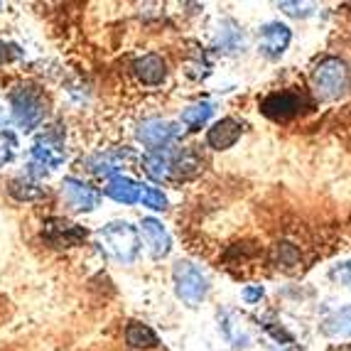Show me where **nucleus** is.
Here are the masks:
<instances>
[{"mask_svg":"<svg viewBox=\"0 0 351 351\" xmlns=\"http://www.w3.org/2000/svg\"><path fill=\"white\" fill-rule=\"evenodd\" d=\"M351 84V69L344 59L339 57H327L312 71V86L315 94L322 101H334L346 94V88Z\"/></svg>","mask_w":351,"mask_h":351,"instance_id":"nucleus-1","label":"nucleus"},{"mask_svg":"<svg viewBox=\"0 0 351 351\" xmlns=\"http://www.w3.org/2000/svg\"><path fill=\"white\" fill-rule=\"evenodd\" d=\"M10 113L23 130H35L47 116V101L40 88L20 86L10 94Z\"/></svg>","mask_w":351,"mask_h":351,"instance_id":"nucleus-2","label":"nucleus"},{"mask_svg":"<svg viewBox=\"0 0 351 351\" xmlns=\"http://www.w3.org/2000/svg\"><path fill=\"white\" fill-rule=\"evenodd\" d=\"M99 236L104 241L106 251L121 263H133L138 251H141V236L128 221H111L108 226L101 228Z\"/></svg>","mask_w":351,"mask_h":351,"instance_id":"nucleus-3","label":"nucleus"},{"mask_svg":"<svg viewBox=\"0 0 351 351\" xmlns=\"http://www.w3.org/2000/svg\"><path fill=\"white\" fill-rule=\"evenodd\" d=\"M172 278H175L177 298H180L184 304H189V307H197V304L206 298V293H209V282H206V278L202 276V270L194 263H189V261L175 263Z\"/></svg>","mask_w":351,"mask_h":351,"instance_id":"nucleus-4","label":"nucleus"},{"mask_svg":"<svg viewBox=\"0 0 351 351\" xmlns=\"http://www.w3.org/2000/svg\"><path fill=\"white\" fill-rule=\"evenodd\" d=\"M177 133H180V128L170 121H165V118H145L135 130L138 141L145 147H150L152 152H160L162 147L170 145L177 138Z\"/></svg>","mask_w":351,"mask_h":351,"instance_id":"nucleus-5","label":"nucleus"},{"mask_svg":"<svg viewBox=\"0 0 351 351\" xmlns=\"http://www.w3.org/2000/svg\"><path fill=\"white\" fill-rule=\"evenodd\" d=\"M42 236L57 248H71V246H79V243L86 241V228L79 226V223L66 221V219L52 217L45 221Z\"/></svg>","mask_w":351,"mask_h":351,"instance_id":"nucleus-6","label":"nucleus"},{"mask_svg":"<svg viewBox=\"0 0 351 351\" xmlns=\"http://www.w3.org/2000/svg\"><path fill=\"white\" fill-rule=\"evenodd\" d=\"M302 96L293 94V91H278V94H270L268 99L261 104V111L270 118V121H278V123H285L290 118H295L302 111Z\"/></svg>","mask_w":351,"mask_h":351,"instance_id":"nucleus-7","label":"nucleus"},{"mask_svg":"<svg viewBox=\"0 0 351 351\" xmlns=\"http://www.w3.org/2000/svg\"><path fill=\"white\" fill-rule=\"evenodd\" d=\"M62 197H64L66 204L76 211H91V209H96L101 202L99 189H94L91 184H86V182H82V180H76V177H66V180L62 182Z\"/></svg>","mask_w":351,"mask_h":351,"instance_id":"nucleus-8","label":"nucleus"},{"mask_svg":"<svg viewBox=\"0 0 351 351\" xmlns=\"http://www.w3.org/2000/svg\"><path fill=\"white\" fill-rule=\"evenodd\" d=\"M32 158L42 165V167H57V165L64 162L66 152H64V143L57 133H45L40 135L32 145Z\"/></svg>","mask_w":351,"mask_h":351,"instance_id":"nucleus-9","label":"nucleus"},{"mask_svg":"<svg viewBox=\"0 0 351 351\" xmlns=\"http://www.w3.org/2000/svg\"><path fill=\"white\" fill-rule=\"evenodd\" d=\"M290 27L280 23H270L261 29V54H265L268 59L282 57V52L290 45Z\"/></svg>","mask_w":351,"mask_h":351,"instance_id":"nucleus-10","label":"nucleus"},{"mask_svg":"<svg viewBox=\"0 0 351 351\" xmlns=\"http://www.w3.org/2000/svg\"><path fill=\"white\" fill-rule=\"evenodd\" d=\"M241 133H243V128H241L239 121H234V118H221L219 123H214L209 128L206 143H209V147H214V150H228V147H234L236 143H239Z\"/></svg>","mask_w":351,"mask_h":351,"instance_id":"nucleus-11","label":"nucleus"},{"mask_svg":"<svg viewBox=\"0 0 351 351\" xmlns=\"http://www.w3.org/2000/svg\"><path fill=\"white\" fill-rule=\"evenodd\" d=\"M143 239L147 243V251L152 258H165L172 248V239L167 234V228L158 221V219H143Z\"/></svg>","mask_w":351,"mask_h":351,"instance_id":"nucleus-12","label":"nucleus"},{"mask_svg":"<svg viewBox=\"0 0 351 351\" xmlns=\"http://www.w3.org/2000/svg\"><path fill=\"white\" fill-rule=\"evenodd\" d=\"M133 71L141 84L158 86V84L165 82V76H167V64H165V59L160 54H145V57L135 59Z\"/></svg>","mask_w":351,"mask_h":351,"instance_id":"nucleus-13","label":"nucleus"},{"mask_svg":"<svg viewBox=\"0 0 351 351\" xmlns=\"http://www.w3.org/2000/svg\"><path fill=\"white\" fill-rule=\"evenodd\" d=\"M104 194L116 199L118 204H135V202L141 199V187L133 180H128V177H111L108 184L104 187Z\"/></svg>","mask_w":351,"mask_h":351,"instance_id":"nucleus-14","label":"nucleus"},{"mask_svg":"<svg viewBox=\"0 0 351 351\" xmlns=\"http://www.w3.org/2000/svg\"><path fill=\"white\" fill-rule=\"evenodd\" d=\"M202 170H204V160L194 150H184L177 160H170V175H175L177 180H194L197 175H202Z\"/></svg>","mask_w":351,"mask_h":351,"instance_id":"nucleus-15","label":"nucleus"},{"mask_svg":"<svg viewBox=\"0 0 351 351\" xmlns=\"http://www.w3.org/2000/svg\"><path fill=\"white\" fill-rule=\"evenodd\" d=\"M8 192L10 197H15L18 202H37L47 197V189L40 187L37 182L27 180V177H15V180L8 184Z\"/></svg>","mask_w":351,"mask_h":351,"instance_id":"nucleus-16","label":"nucleus"},{"mask_svg":"<svg viewBox=\"0 0 351 351\" xmlns=\"http://www.w3.org/2000/svg\"><path fill=\"white\" fill-rule=\"evenodd\" d=\"M125 341H128V346H133V349H155V346L160 344L158 334L143 322H130L128 327H125Z\"/></svg>","mask_w":351,"mask_h":351,"instance_id":"nucleus-17","label":"nucleus"},{"mask_svg":"<svg viewBox=\"0 0 351 351\" xmlns=\"http://www.w3.org/2000/svg\"><path fill=\"white\" fill-rule=\"evenodd\" d=\"M125 165V158L121 152H101L88 160V170L99 177H111L113 172H118Z\"/></svg>","mask_w":351,"mask_h":351,"instance_id":"nucleus-18","label":"nucleus"},{"mask_svg":"<svg viewBox=\"0 0 351 351\" xmlns=\"http://www.w3.org/2000/svg\"><path fill=\"white\" fill-rule=\"evenodd\" d=\"M322 332L327 337H351V307H341L324 319Z\"/></svg>","mask_w":351,"mask_h":351,"instance_id":"nucleus-19","label":"nucleus"},{"mask_svg":"<svg viewBox=\"0 0 351 351\" xmlns=\"http://www.w3.org/2000/svg\"><path fill=\"white\" fill-rule=\"evenodd\" d=\"M143 170L155 182L167 180L170 177V158L162 155V152H147L145 158H143Z\"/></svg>","mask_w":351,"mask_h":351,"instance_id":"nucleus-20","label":"nucleus"},{"mask_svg":"<svg viewBox=\"0 0 351 351\" xmlns=\"http://www.w3.org/2000/svg\"><path fill=\"white\" fill-rule=\"evenodd\" d=\"M211 116V106L206 104V101H199V104H192L184 108V113H182V123L187 125L189 130H199L202 125L209 121Z\"/></svg>","mask_w":351,"mask_h":351,"instance_id":"nucleus-21","label":"nucleus"},{"mask_svg":"<svg viewBox=\"0 0 351 351\" xmlns=\"http://www.w3.org/2000/svg\"><path fill=\"white\" fill-rule=\"evenodd\" d=\"M219 47L226 49V52H236L239 47H243V32L239 29V25L226 20L223 23V29L219 32Z\"/></svg>","mask_w":351,"mask_h":351,"instance_id":"nucleus-22","label":"nucleus"},{"mask_svg":"<svg viewBox=\"0 0 351 351\" xmlns=\"http://www.w3.org/2000/svg\"><path fill=\"white\" fill-rule=\"evenodd\" d=\"M141 202L145 206H150V209H155V211H165L167 209V197H165L160 189H155V187H141Z\"/></svg>","mask_w":351,"mask_h":351,"instance_id":"nucleus-23","label":"nucleus"},{"mask_svg":"<svg viewBox=\"0 0 351 351\" xmlns=\"http://www.w3.org/2000/svg\"><path fill=\"white\" fill-rule=\"evenodd\" d=\"M280 10L293 18H307L315 10V3H280Z\"/></svg>","mask_w":351,"mask_h":351,"instance_id":"nucleus-24","label":"nucleus"},{"mask_svg":"<svg viewBox=\"0 0 351 351\" xmlns=\"http://www.w3.org/2000/svg\"><path fill=\"white\" fill-rule=\"evenodd\" d=\"M12 150H15V141L10 133H0V167L5 162H10Z\"/></svg>","mask_w":351,"mask_h":351,"instance_id":"nucleus-25","label":"nucleus"},{"mask_svg":"<svg viewBox=\"0 0 351 351\" xmlns=\"http://www.w3.org/2000/svg\"><path fill=\"white\" fill-rule=\"evenodd\" d=\"M278 258H280V263L295 265V263H298L300 253H298V248L290 246V243H280V246H278Z\"/></svg>","mask_w":351,"mask_h":351,"instance_id":"nucleus-26","label":"nucleus"},{"mask_svg":"<svg viewBox=\"0 0 351 351\" xmlns=\"http://www.w3.org/2000/svg\"><path fill=\"white\" fill-rule=\"evenodd\" d=\"M243 298H246V302H256V300L263 298V287L258 285V287H248L246 293H243Z\"/></svg>","mask_w":351,"mask_h":351,"instance_id":"nucleus-27","label":"nucleus"},{"mask_svg":"<svg viewBox=\"0 0 351 351\" xmlns=\"http://www.w3.org/2000/svg\"><path fill=\"white\" fill-rule=\"evenodd\" d=\"M8 121H10V113H8V108L3 104H0V125H5Z\"/></svg>","mask_w":351,"mask_h":351,"instance_id":"nucleus-28","label":"nucleus"},{"mask_svg":"<svg viewBox=\"0 0 351 351\" xmlns=\"http://www.w3.org/2000/svg\"><path fill=\"white\" fill-rule=\"evenodd\" d=\"M346 270H349V273H351V263H349V265H346ZM349 285H351V278H349Z\"/></svg>","mask_w":351,"mask_h":351,"instance_id":"nucleus-29","label":"nucleus"},{"mask_svg":"<svg viewBox=\"0 0 351 351\" xmlns=\"http://www.w3.org/2000/svg\"><path fill=\"white\" fill-rule=\"evenodd\" d=\"M0 57H3V45H0Z\"/></svg>","mask_w":351,"mask_h":351,"instance_id":"nucleus-30","label":"nucleus"}]
</instances>
